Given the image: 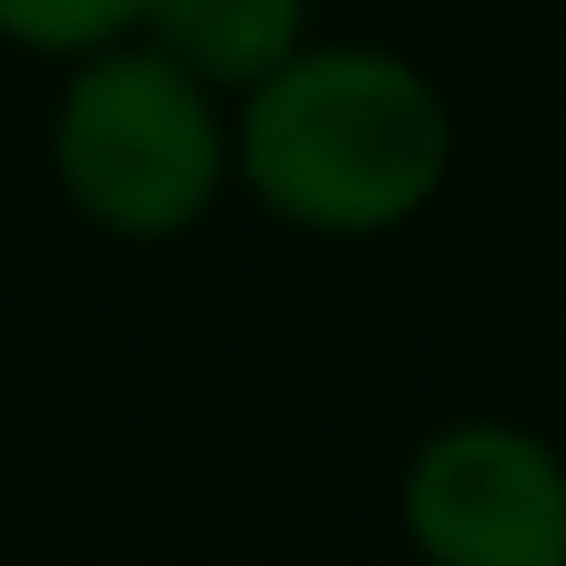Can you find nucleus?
Returning a JSON list of instances; mask_svg holds the SVG:
<instances>
[{
  "label": "nucleus",
  "mask_w": 566,
  "mask_h": 566,
  "mask_svg": "<svg viewBox=\"0 0 566 566\" xmlns=\"http://www.w3.org/2000/svg\"><path fill=\"white\" fill-rule=\"evenodd\" d=\"M248 186L310 230H389L407 221L451 159V115L398 53L318 44L292 53L239 115Z\"/></svg>",
  "instance_id": "obj_1"
},
{
  "label": "nucleus",
  "mask_w": 566,
  "mask_h": 566,
  "mask_svg": "<svg viewBox=\"0 0 566 566\" xmlns=\"http://www.w3.org/2000/svg\"><path fill=\"white\" fill-rule=\"evenodd\" d=\"M53 159L106 230H177L221 177V124L186 62L97 53L53 106Z\"/></svg>",
  "instance_id": "obj_2"
},
{
  "label": "nucleus",
  "mask_w": 566,
  "mask_h": 566,
  "mask_svg": "<svg viewBox=\"0 0 566 566\" xmlns=\"http://www.w3.org/2000/svg\"><path fill=\"white\" fill-rule=\"evenodd\" d=\"M407 531L433 566H566V469L513 424H451L407 469Z\"/></svg>",
  "instance_id": "obj_3"
},
{
  "label": "nucleus",
  "mask_w": 566,
  "mask_h": 566,
  "mask_svg": "<svg viewBox=\"0 0 566 566\" xmlns=\"http://www.w3.org/2000/svg\"><path fill=\"white\" fill-rule=\"evenodd\" d=\"M142 9L150 0H0V27L27 35V44H97Z\"/></svg>",
  "instance_id": "obj_5"
},
{
  "label": "nucleus",
  "mask_w": 566,
  "mask_h": 566,
  "mask_svg": "<svg viewBox=\"0 0 566 566\" xmlns=\"http://www.w3.org/2000/svg\"><path fill=\"white\" fill-rule=\"evenodd\" d=\"M159 53L195 80H248L265 88L301 53V0H150L142 9Z\"/></svg>",
  "instance_id": "obj_4"
}]
</instances>
